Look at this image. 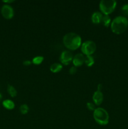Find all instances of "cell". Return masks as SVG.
Wrapping results in <instances>:
<instances>
[{
  "mask_svg": "<svg viewBox=\"0 0 128 129\" xmlns=\"http://www.w3.org/2000/svg\"><path fill=\"white\" fill-rule=\"evenodd\" d=\"M64 45L70 50H76L81 45L82 39L76 33L69 32L65 34L63 38Z\"/></svg>",
  "mask_w": 128,
  "mask_h": 129,
  "instance_id": "obj_1",
  "label": "cell"
},
{
  "mask_svg": "<svg viewBox=\"0 0 128 129\" xmlns=\"http://www.w3.org/2000/svg\"><path fill=\"white\" fill-rule=\"evenodd\" d=\"M128 27V20L124 16L115 17L110 24V28L115 34H121L127 30Z\"/></svg>",
  "mask_w": 128,
  "mask_h": 129,
  "instance_id": "obj_2",
  "label": "cell"
},
{
  "mask_svg": "<svg viewBox=\"0 0 128 129\" xmlns=\"http://www.w3.org/2000/svg\"><path fill=\"white\" fill-rule=\"evenodd\" d=\"M93 117L95 122L101 125H105L109 123V115L104 108L99 107L94 111Z\"/></svg>",
  "mask_w": 128,
  "mask_h": 129,
  "instance_id": "obj_3",
  "label": "cell"
},
{
  "mask_svg": "<svg viewBox=\"0 0 128 129\" xmlns=\"http://www.w3.org/2000/svg\"><path fill=\"white\" fill-rule=\"evenodd\" d=\"M117 2L115 0H102L99 3V8L104 15H109L115 10Z\"/></svg>",
  "mask_w": 128,
  "mask_h": 129,
  "instance_id": "obj_4",
  "label": "cell"
},
{
  "mask_svg": "<svg viewBox=\"0 0 128 129\" xmlns=\"http://www.w3.org/2000/svg\"><path fill=\"white\" fill-rule=\"evenodd\" d=\"M96 44L94 41L87 40L81 45V50L83 54L85 55H91L96 50Z\"/></svg>",
  "mask_w": 128,
  "mask_h": 129,
  "instance_id": "obj_5",
  "label": "cell"
},
{
  "mask_svg": "<svg viewBox=\"0 0 128 129\" xmlns=\"http://www.w3.org/2000/svg\"><path fill=\"white\" fill-rule=\"evenodd\" d=\"M1 14H2L3 16L5 18L8 19H11L14 16V10L12 8V6H10V5H4L2 6L1 10Z\"/></svg>",
  "mask_w": 128,
  "mask_h": 129,
  "instance_id": "obj_6",
  "label": "cell"
},
{
  "mask_svg": "<svg viewBox=\"0 0 128 129\" xmlns=\"http://www.w3.org/2000/svg\"><path fill=\"white\" fill-rule=\"evenodd\" d=\"M73 54L70 50H63L60 54V60L61 62L64 65H68L71 61H72Z\"/></svg>",
  "mask_w": 128,
  "mask_h": 129,
  "instance_id": "obj_7",
  "label": "cell"
},
{
  "mask_svg": "<svg viewBox=\"0 0 128 129\" xmlns=\"http://www.w3.org/2000/svg\"><path fill=\"white\" fill-rule=\"evenodd\" d=\"M85 61V56L83 54H76L75 56L73 58V64H74V66L79 67L81 66Z\"/></svg>",
  "mask_w": 128,
  "mask_h": 129,
  "instance_id": "obj_8",
  "label": "cell"
},
{
  "mask_svg": "<svg viewBox=\"0 0 128 129\" xmlns=\"http://www.w3.org/2000/svg\"><path fill=\"white\" fill-rule=\"evenodd\" d=\"M92 100L94 102V104L96 105H100L104 100V94L102 91L97 90L93 94Z\"/></svg>",
  "mask_w": 128,
  "mask_h": 129,
  "instance_id": "obj_9",
  "label": "cell"
},
{
  "mask_svg": "<svg viewBox=\"0 0 128 129\" xmlns=\"http://www.w3.org/2000/svg\"><path fill=\"white\" fill-rule=\"evenodd\" d=\"M103 14L99 11H95L92 15L91 20L92 23L95 24H99L101 22Z\"/></svg>",
  "mask_w": 128,
  "mask_h": 129,
  "instance_id": "obj_10",
  "label": "cell"
},
{
  "mask_svg": "<svg viewBox=\"0 0 128 129\" xmlns=\"http://www.w3.org/2000/svg\"><path fill=\"white\" fill-rule=\"evenodd\" d=\"M63 66L61 64L58 62H55L53 63V64H51L50 67V69L52 73H56L60 72V71L62 69Z\"/></svg>",
  "mask_w": 128,
  "mask_h": 129,
  "instance_id": "obj_11",
  "label": "cell"
},
{
  "mask_svg": "<svg viewBox=\"0 0 128 129\" xmlns=\"http://www.w3.org/2000/svg\"><path fill=\"white\" fill-rule=\"evenodd\" d=\"M3 105L8 110H13L15 107V103L11 100H5L3 102Z\"/></svg>",
  "mask_w": 128,
  "mask_h": 129,
  "instance_id": "obj_12",
  "label": "cell"
},
{
  "mask_svg": "<svg viewBox=\"0 0 128 129\" xmlns=\"http://www.w3.org/2000/svg\"><path fill=\"white\" fill-rule=\"evenodd\" d=\"M110 21H111V19H110V16L107 15H103L102 18V20H101V23L104 26H109L110 23Z\"/></svg>",
  "mask_w": 128,
  "mask_h": 129,
  "instance_id": "obj_13",
  "label": "cell"
},
{
  "mask_svg": "<svg viewBox=\"0 0 128 129\" xmlns=\"http://www.w3.org/2000/svg\"><path fill=\"white\" fill-rule=\"evenodd\" d=\"M7 91L11 97H15L17 95V91H16V88L11 84L8 85Z\"/></svg>",
  "mask_w": 128,
  "mask_h": 129,
  "instance_id": "obj_14",
  "label": "cell"
},
{
  "mask_svg": "<svg viewBox=\"0 0 128 129\" xmlns=\"http://www.w3.org/2000/svg\"><path fill=\"white\" fill-rule=\"evenodd\" d=\"M85 64L87 66L91 67L94 64V59L92 55H86L85 56Z\"/></svg>",
  "mask_w": 128,
  "mask_h": 129,
  "instance_id": "obj_15",
  "label": "cell"
},
{
  "mask_svg": "<svg viewBox=\"0 0 128 129\" xmlns=\"http://www.w3.org/2000/svg\"><path fill=\"white\" fill-rule=\"evenodd\" d=\"M44 57L43 56H36L32 59V63L36 65H39L41 64L43 60Z\"/></svg>",
  "mask_w": 128,
  "mask_h": 129,
  "instance_id": "obj_16",
  "label": "cell"
},
{
  "mask_svg": "<svg viewBox=\"0 0 128 129\" xmlns=\"http://www.w3.org/2000/svg\"><path fill=\"white\" fill-rule=\"evenodd\" d=\"M20 111L21 114L25 115L28 112L29 107L28 105L26 104H22L20 107Z\"/></svg>",
  "mask_w": 128,
  "mask_h": 129,
  "instance_id": "obj_17",
  "label": "cell"
},
{
  "mask_svg": "<svg viewBox=\"0 0 128 129\" xmlns=\"http://www.w3.org/2000/svg\"><path fill=\"white\" fill-rule=\"evenodd\" d=\"M121 12L124 15H128V3L125 4L122 6Z\"/></svg>",
  "mask_w": 128,
  "mask_h": 129,
  "instance_id": "obj_18",
  "label": "cell"
},
{
  "mask_svg": "<svg viewBox=\"0 0 128 129\" xmlns=\"http://www.w3.org/2000/svg\"><path fill=\"white\" fill-rule=\"evenodd\" d=\"M87 107L88 110L90 111H94L96 109V107H95V105L94 103H91V102H88L87 103Z\"/></svg>",
  "mask_w": 128,
  "mask_h": 129,
  "instance_id": "obj_19",
  "label": "cell"
},
{
  "mask_svg": "<svg viewBox=\"0 0 128 129\" xmlns=\"http://www.w3.org/2000/svg\"><path fill=\"white\" fill-rule=\"evenodd\" d=\"M77 70V67L74 66L71 67V68H70V69H69V73H70V74H74L76 73Z\"/></svg>",
  "mask_w": 128,
  "mask_h": 129,
  "instance_id": "obj_20",
  "label": "cell"
},
{
  "mask_svg": "<svg viewBox=\"0 0 128 129\" xmlns=\"http://www.w3.org/2000/svg\"><path fill=\"white\" fill-rule=\"evenodd\" d=\"M31 63H32V62L30 60H25L23 62V64L24 66H26L31 65Z\"/></svg>",
  "mask_w": 128,
  "mask_h": 129,
  "instance_id": "obj_21",
  "label": "cell"
},
{
  "mask_svg": "<svg viewBox=\"0 0 128 129\" xmlns=\"http://www.w3.org/2000/svg\"><path fill=\"white\" fill-rule=\"evenodd\" d=\"M102 89V85L101 84H99L97 86V91H101Z\"/></svg>",
  "mask_w": 128,
  "mask_h": 129,
  "instance_id": "obj_22",
  "label": "cell"
},
{
  "mask_svg": "<svg viewBox=\"0 0 128 129\" xmlns=\"http://www.w3.org/2000/svg\"><path fill=\"white\" fill-rule=\"evenodd\" d=\"M4 3H11L14 2V1H3Z\"/></svg>",
  "mask_w": 128,
  "mask_h": 129,
  "instance_id": "obj_23",
  "label": "cell"
},
{
  "mask_svg": "<svg viewBox=\"0 0 128 129\" xmlns=\"http://www.w3.org/2000/svg\"><path fill=\"white\" fill-rule=\"evenodd\" d=\"M1 100H2V94H1V93H0V102H1Z\"/></svg>",
  "mask_w": 128,
  "mask_h": 129,
  "instance_id": "obj_24",
  "label": "cell"
}]
</instances>
